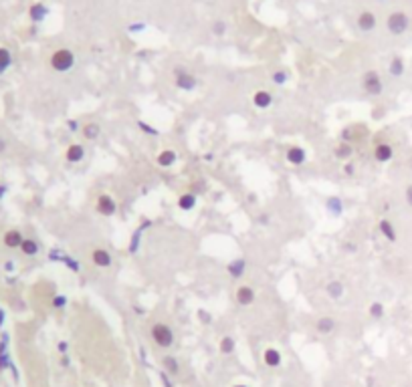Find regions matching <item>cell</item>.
Returning <instances> with one entry per match:
<instances>
[{"instance_id": "1", "label": "cell", "mask_w": 412, "mask_h": 387, "mask_svg": "<svg viewBox=\"0 0 412 387\" xmlns=\"http://www.w3.org/2000/svg\"><path fill=\"white\" fill-rule=\"evenodd\" d=\"M49 64L53 71L57 73H69L73 67H75V55L71 49H57L51 59H49Z\"/></svg>"}, {"instance_id": "2", "label": "cell", "mask_w": 412, "mask_h": 387, "mask_svg": "<svg viewBox=\"0 0 412 387\" xmlns=\"http://www.w3.org/2000/svg\"><path fill=\"white\" fill-rule=\"evenodd\" d=\"M386 29H388L390 34L400 36V34H404V32L410 29V16L404 10H394L386 18Z\"/></svg>"}, {"instance_id": "3", "label": "cell", "mask_w": 412, "mask_h": 387, "mask_svg": "<svg viewBox=\"0 0 412 387\" xmlns=\"http://www.w3.org/2000/svg\"><path fill=\"white\" fill-rule=\"evenodd\" d=\"M150 335H152V341L160 349H170L172 345H174V331H172L170 325H166V322H156L152 327Z\"/></svg>"}, {"instance_id": "4", "label": "cell", "mask_w": 412, "mask_h": 387, "mask_svg": "<svg viewBox=\"0 0 412 387\" xmlns=\"http://www.w3.org/2000/svg\"><path fill=\"white\" fill-rule=\"evenodd\" d=\"M174 85H176V89H180V91H184V93H190V91L196 89L198 81H196V77H194L190 71H186L184 67H176V69H174Z\"/></svg>"}, {"instance_id": "5", "label": "cell", "mask_w": 412, "mask_h": 387, "mask_svg": "<svg viewBox=\"0 0 412 387\" xmlns=\"http://www.w3.org/2000/svg\"><path fill=\"white\" fill-rule=\"evenodd\" d=\"M362 87L368 95L378 97L384 93V83H382V77L378 71H366L364 77H362Z\"/></svg>"}, {"instance_id": "6", "label": "cell", "mask_w": 412, "mask_h": 387, "mask_svg": "<svg viewBox=\"0 0 412 387\" xmlns=\"http://www.w3.org/2000/svg\"><path fill=\"white\" fill-rule=\"evenodd\" d=\"M95 208H97V212H99L101 216H105V218H111V216H115V212H117L115 200H113L111 196H107V193H101V196L97 198Z\"/></svg>"}, {"instance_id": "7", "label": "cell", "mask_w": 412, "mask_h": 387, "mask_svg": "<svg viewBox=\"0 0 412 387\" xmlns=\"http://www.w3.org/2000/svg\"><path fill=\"white\" fill-rule=\"evenodd\" d=\"M356 25H358V29L362 32H372L378 25L376 14H374L372 10H362V12L358 14V18H356Z\"/></svg>"}, {"instance_id": "8", "label": "cell", "mask_w": 412, "mask_h": 387, "mask_svg": "<svg viewBox=\"0 0 412 387\" xmlns=\"http://www.w3.org/2000/svg\"><path fill=\"white\" fill-rule=\"evenodd\" d=\"M285 160L291 165H303L307 161V152L301 145H291L287 149V154H285Z\"/></svg>"}, {"instance_id": "9", "label": "cell", "mask_w": 412, "mask_h": 387, "mask_svg": "<svg viewBox=\"0 0 412 387\" xmlns=\"http://www.w3.org/2000/svg\"><path fill=\"white\" fill-rule=\"evenodd\" d=\"M23 240H25V236H23V232H20V230H16V228H12V230L4 232V236H2V244H4L6 248H10V250L20 248Z\"/></svg>"}, {"instance_id": "10", "label": "cell", "mask_w": 412, "mask_h": 387, "mask_svg": "<svg viewBox=\"0 0 412 387\" xmlns=\"http://www.w3.org/2000/svg\"><path fill=\"white\" fill-rule=\"evenodd\" d=\"M91 262H93L95 266H99V268H109V266L113 264V256H111V252L105 250V248H95V250L91 252Z\"/></svg>"}, {"instance_id": "11", "label": "cell", "mask_w": 412, "mask_h": 387, "mask_svg": "<svg viewBox=\"0 0 412 387\" xmlns=\"http://www.w3.org/2000/svg\"><path fill=\"white\" fill-rule=\"evenodd\" d=\"M255 298H257V292H255L253 287L242 285V287L237 289V303H239L240 307H251L255 303Z\"/></svg>"}, {"instance_id": "12", "label": "cell", "mask_w": 412, "mask_h": 387, "mask_svg": "<svg viewBox=\"0 0 412 387\" xmlns=\"http://www.w3.org/2000/svg\"><path fill=\"white\" fill-rule=\"evenodd\" d=\"M47 16H49V6H47V4H43V2H33V4L29 6V18H31L33 23H43Z\"/></svg>"}, {"instance_id": "13", "label": "cell", "mask_w": 412, "mask_h": 387, "mask_svg": "<svg viewBox=\"0 0 412 387\" xmlns=\"http://www.w3.org/2000/svg\"><path fill=\"white\" fill-rule=\"evenodd\" d=\"M253 105H255L257 109H261V111L269 109V107L273 105V93H271V91H265V89L257 91V93L253 95Z\"/></svg>"}, {"instance_id": "14", "label": "cell", "mask_w": 412, "mask_h": 387, "mask_svg": "<svg viewBox=\"0 0 412 387\" xmlns=\"http://www.w3.org/2000/svg\"><path fill=\"white\" fill-rule=\"evenodd\" d=\"M83 158H85V147L81 143H71L65 152V160L69 163H79V161H83Z\"/></svg>"}, {"instance_id": "15", "label": "cell", "mask_w": 412, "mask_h": 387, "mask_svg": "<svg viewBox=\"0 0 412 387\" xmlns=\"http://www.w3.org/2000/svg\"><path fill=\"white\" fill-rule=\"evenodd\" d=\"M244 268H246L244 258H235V260H231V262L226 264V272H229L231 278H240V276L244 274Z\"/></svg>"}, {"instance_id": "16", "label": "cell", "mask_w": 412, "mask_h": 387, "mask_svg": "<svg viewBox=\"0 0 412 387\" xmlns=\"http://www.w3.org/2000/svg\"><path fill=\"white\" fill-rule=\"evenodd\" d=\"M374 158H376V161H380V163L390 161L392 158H394V149H392V145H390V143H378L376 149H374Z\"/></svg>"}, {"instance_id": "17", "label": "cell", "mask_w": 412, "mask_h": 387, "mask_svg": "<svg viewBox=\"0 0 412 387\" xmlns=\"http://www.w3.org/2000/svg\"><path fill=\"white\" fill-rule=\"evenodd\" d=\"M378 228H380V234L386 238V240H390V242H396V238H398V234H396V228H394V224L388 220V218H384V220H380V224H378Z\"/></svg>"}, {"instance_id": "18", "label": "cell", "mask_w": 412, "mask_h": 387, "mask_svg": "<svg viewBox=\"0 0 412 387\" xmlns=\"http://www.w3.org/2000/svg\"><path fill=\"white\" fill-rule=\"evenodd\" d=\"M162 367H164V371H166L170 377H176V375L180 373V363H178V359H176L174 355L162 357Z\"/></svg>"}, {"instance_id": "19", "label": "cell", "mask_w": 412, "mask_h": 387, "mask_svg": "<svg viewBox=\"0 0 412 387\" xmlns=\"http://www.w3.org/2000/svg\"><path fill=\"white\" fill-rule=\"evenodd\" d=\"M325 210L332 214V216H342V212H343V202H342V198H338V196H332V198H327L325 200Z\"/></svg>"}, {"instance_id": "20", "label": "cell", "mask_w": 412, "mask_h": 387, "mask_svg": "<svg viewBox=\"0 0 412 387\" xmlns=\"http://www.w3.org/2000/svg\"><path fill=\"white\" fill-rule=\"evenodd\" d=\"M315 329H317L319 335H329L336 329V319L334 317H321V319H317V322H315Z\"/></svg>"}, {"instance_id": "21", "label": "cell", "mask_w": 412, "mask_h": 387, "mask_svg": "<svg viewBox=\"0 0 412 387\" xmlns=\"http://www.w3.org/2000/svg\"><path fill=\"white\" fill-rule=\"evenodd\" d=\"M263 361H265L267 367H279L281 361H283V357L279 353V349L269 347V349H265V353H263Z\"/></svg>"}, {"instance_id": "22", "label": "cell", "mask_w": 412, "mask_h": 387, "mask_svg": "<svg viewBox=\"0 0 412 387\" xmlns=\"http://www.w3.org/2000/svg\"><path fill=\"white\" fill-rule=\"evenodd\" d=\"M334 154H336V158H338V160L347 161L352 156H354V145H352L349 141H340V143L336 145Z\"/></svg>"}, {"instance_id": "23", "label": "cell", "mask_w": 412, "mask_h": 387, "mask_svg": "<svg viewBox=\"0 0 412 387\" xmlns=\"http://www.w3.org/2000/svg\"><path fill=\"white\" fill-rule=\"evenodd\" d=\"M25 256H29V258H33V256H36L38 254V250H40V246H38V242L34 240V238H25L23 240V244H20V248H18Z\"/></svg>"}, {"instance_id": "24", "label": "cell", "mask_w": 412, "mask_h": 387, "mask_svg": "<svg viewBox=\"0 0 412 387\" xmlns=\"http://www.w3.org/2000/svg\"><path fill=\"white\" fill-rule=\"evenodd\" d=\"M176 160H178V156H176V152H172V149H164V152H160L158 158H156V161H158L160 167H172V165L176 163Z\"/></svg>"}, {"instance_id": "25", "label": "cell", "mask_w": 412, "mask_h": 387, "mask_svg": "<svg viewBox=\"0 0 412 387\" xmlns=\"http://www.w3.org/2000/svg\"><path fill=\"white\" fill-rule=\"evenodd\" d=\"M194 206H196V196L192 192L182 193V196L178 198V208H180L182 212H190Z\"/></svg>"}, {"instance_id": "26", "label": "cell", "mask_w": 412, "mask_h": 387, "mask_svg": "<svg viewBox=\"0 0 412 387\" xmlns=\"http://www.w3.org/2000/svg\"><path fill=\"white\" fill-rule=\"evenodd\" d=\"M343 290H345V287H343V283H340V281H332V283H327V287H325L327 296H329V298H334V300L342 298Z\"/></svg>"}, {"instance_id": "27", "label": "cell", "mask_w": 412, "mask_h": 387, "mask_svg": "<svg viewBox=\"0 0 412 387\" xmlns=\"http://www.w3.org/2000/svg\"><path fill=\"white\" fill-rule=\"evenodd\" d=\"M235 349H237V341H235L231 335H224V337L220 339V343H218V351L222 355H233Z\"/></svg>"}, {"instance_id": "28", "label": "cell", "mask_w": 412, "mask_h": 387, "mask_svg": "<svg viewBox=\"0 0 412 387\" xmlns=\"http://www.w3.org/2000/svg\"><path fill=\"white\" fill-rule=\"evenodd\" d=\"M81 131H83V137H85L87 141H95V139L99 137V133H101V125L91 121V123H85Z\"/></svg>"}, {"instance_id": "29", "label": "cell", "mask_w": 412, "mask_h": 387, "mask_svg": "<svg viewBox=\"0 0 412 387\" xmlns=\"http://www.w3.org/2000/svg\"><path fill=\"white\" fill-rule=\"evenodd\" d=\"M388 73H390V77H402L404 75V61H402V57H392V61L388 64Z\"/></svg>"}, {"instance_id": "30", "label": "cell", "mask_w": 412, "mask_h": 387, "mask_svg": "<svg viewBox=\"0 0 412 387\" xmlns=\"http://www.w3.org/2000/svg\"><path fill=\"white\" fill-rule=\"evenodd\" d=\"M12 67V53L6 47H0V75H4Z\"/></svg>"}, {"instance_id": "31", "label": "cell", "mask_w": 412, "mask_h": 387, "mask_svg": "<svg viewBox=\"0 0 412 387\" xmlns=\"http://www.w3.org/2000/svg\"><path fill=\"white\" fill-rule=\"evenodd\" d=\"M368 313H370V317L372 319H376V321H380L382 317H384V313H386V309H384V305L382 303H372L370 305V309H368Z\"/></svg>"}, {"instance_id": "32", "label": "cell", "mask_w": 412, "mask_h": 387, "mask_svg": "<svg viewBox=\"0 0 412 387\" xmlns=\"http://www.w3.org/2000/svg\"><path fill=\"white\" fill-rule=\"evenodd\" d=\"M271 81H273L275 85H285V83L289 81V73H287L285 69L273 71V75H271Z\"/></svg>"}, {"instance_id": "33", "label": "cell", "mask_w": 412, "mask_h": 387, "mask_svg": "<svg viewBox=\"0 0 412 387\" xmlns=\"http://www.w3.org/2000/svg\"><path fill=\"white\" fill-rule=\"evenodd\" d=\"M210 31H212L214 36H224V32H226V23H224V20H214L212 27H210Z\"/></svg>"}, {"instance_id": "34", "label": "cell", "mask_w": 412, "mask_h": 387, "mask_svg": "<svg viewBox=\"0 0 412 387\" xmlns=\"http://www.w3.org/2000/svg\"><path fill=\"white\" fill-rule=\"evenodd\" d=\"M67 305V298L63 296V294H57L55 298H53V309H63Z\"/></svg>"}, {"instance_id": "35", "label": "cell", "mask_w": 412, "mask_h": 387, "mask_svg": "<svg viewBox=\"0 0 412 387\" xmlns=\"http://www.w3.org/2000/svg\"><path fill=\"white\" fill-rule=\"evenodd\" d=\"M137 127L141 131H146V133H150V135H158V129L150 127V123H146V121H137Z\"/></svg>"}, {"instance_id": "36", "label": "cell", "mask_w": 412, "mask_h": 387, "mask_svg": "<svg viewBox=\"0 0 412 387\" xmlns=\"http://www.w3.org/2000/svg\"><path fill=\"white\" fill-rule=\"evenodd\" d=\"M404 198H406V204L412 208V184L406 188V192H404Z\"/></svg>"}, {"instance_id": "37", "label": "cell", "mask_w": 412, "mask_h": 387, "mask_svg": "<svg viewBox=\"0 0 412 387\" xmlns=\"http://www.w3.org/2000/svg\"><path fill=\"white\" fill-rule=\"evenodd\" d=\"M160 377H162V381H164V385H166V387H172V383H170V375H168V373H166V371H164V369H162V373H160Z\"/></svg>"}, {"instance_id": "38", "label": "cell", "mask_w": 412, "mask_h": 387, "mask_svg": "<svg viewBox=\"0 0 412 387\" xmlns=\"http://www.w3.org/2000/svg\"><path fill=\"white\" fill-rule=\"evenodd\" d=\"M69 129H71V131H77V129H79V121H77V119H69Z\"/></svg>"}, {"instance_id": "39", "label": "cell", "mask_w": 412, "mask_h": 387, "mask_svg": "<svg viewBox=\"0 0 412 387\" xmlns=\"http://www.w3.org/2000/svg\"><path fill=\"white\" fill-rule=\"evenodd\" d=\"M6 147H8V141H6V139L0 135V154H4V152H6Z\"/></svg>"}, {"instance_id": "40", "label": "cell", "mask_w": 412, "mask_h": 387, "mask_svg": "<svg viewBox=\"0 0 412 387\" xmlns=\"http://www.w3.org/2000/svg\"><path fill=\"white\" fill-rule=\"evenodd\" d=\"M198 317H202V319H200L202 322H210V315H206L204 311H198Z\"/></svg>"}, {"instance_id": "41", "label": "cell", "mask_w": 412, "mask_h": 387, "mask_svg": "<svg viewBox=\"0 0 412 387\" xmlns=\"http://www.w3.org/2000/svg\"><path fill=\"white\" fill-rule=\"evenodd\" d=\"M6 192H8V186H4V184H0V200L6 196Z\"/></svg>"}, {"instance_id": "42", "label": "cell", "mask_w": 412, "mask_h": 387, "mask_svg": "<svg viewBox=\"0 0 412 387\" xmlns=\"http://www.w3.org/2000/svg\"><path fill=\"white\" fill-rule=\"evenodd\" d=\"M345 174H347V176L354 174V165H352V163H345Z\"/></svg>"}, {"instance_id": "43", "label": "cell", "mask_w": 412, "mask_h": 387, "mask_svg": "<svg viewBox=\"0 0 412 387\" xmlns=\"http://www.w3.org/2000/svg\"><path fill=\"white\" fill-rule=\"evenodd\" d=\"M59 351H61V353H65V351H67V343H65V341H61V343H59Z\"/></svg>"}, {"instance_id": "44", "label": "cell", "mask_w": 412, "mask_h": 387, "mask_svg": "<svg viewBox=\"0 0 412 387\" xmlns=\"http://www.w3.org/2000/svg\"><path fill=\"white\" fill-rule=\"evenodd\" d=\"M267 220H269V216H267V214H263V216L259 218V224H267Z\"/></svg>"}, {"instance_id": "45", "label": "cell", "mask_w": 412, "mask_h": 387, "mask_svg": "<svg viewBox=\"0 0 412 387\" xmlns=\"http://www.w3.org/2000/svg\"><path fill=\"white\" fill-rule=\"evenodd\" d=\"M4 270H8V272H10V270H12V262H6V264H4Z\"/></svg>"}, {"instance_id": "46", "label": "cell", "mask_w": 412, "mask_h": 387, "mask_svg": "<svg viewBox=\"0 0 412 387\" xmlns=\"http://www.w3.org/2000/svg\"><path fill=\"white\" fill-rule=\"evenodd\" d=\"M235 387H249V385H244V383H239V385H235Z\"/></svg>"}, {"instance_id": "47", "label": "cell", "mask_w": 412, "mask_h": 387, "mask_svg": "<svg viewBox=\"0 0 412 387\" xmlns=\"http://www.w3.org/2000/svg\"><path fill=\"white\" fill-rule=\"evenodd\" d=\"M378 2H386V0H378Z\"/></svg>"}]
</instances>
